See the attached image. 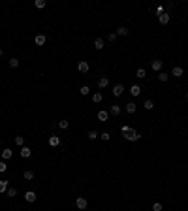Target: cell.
I'll return each instance as SVG.
<instances>
[{
	"mask_svg": "<svg viewBox=\"0 0 188 211\" xmlns=\"http://www.w3.org/2000/svg\"><path fill=\"white\" fill-rule=\"evenodd\" d=\"M130 94L132 96H139L141 94V87L139 85H132V87H130Z\"/></svg>",
	"mask_w": 188,
	"mask_h": 211,
	"instance_id": "ba28073f",
	"label": "cell"
},
{
	"mask_svg": "<svg viewBox=\"0 0 188 211\" xmlns=\"http://www.w3.org/2000/svg\"><path fill=\"white\" fill-rule=\"evenodd\" d=\"M24 179H26V181L34 179V171L32 170H26V171H24Z\"/></svg>",
	"mask_w": 188,
	"mask_h": 211,
	"instance_id": "cb8c5ba5",
	"label": "cell"
},
{
	"mask_svg": "<svg viewBox=\"0 0 188 211\" xmlns=\"http://www.w3.org/2000/svg\"><path fill=\"white\" fill-rule=\"evenodd\" d=\"M143 108H145V109H152V108H154V102H152V100H145Z\"/></svg>",
	"mask_w": 188,
	"mask_h": 211,
	"instance_id": "d4e9b609",
	"label": "cell"
},
{
	"mask_svg": "<svg viewBox=\"0 0 188 211\" xmlns=\"http://www.w3.org/2000/svg\"><path fill=\"white\" fill-rule=\"evenodd\" d=\"M158 79H160V81H168V79H169V74L160 72V74H158Z\"/></svg>",
	"mask_w": 188,
	"mask_h": 211,
	"instance_id": "83f0119b",
	"label": "cell"
},
{
	"mask_svg": "<svg viewBox=\"0 0 188 211\" xmlns=\"http://www.w3.org/2000/svg\"><path fill=\"white\" fill-rule=\"evenodd\" d=\"M58 143H60V138H58V136H51V138H49V145H51V147H56Z\"/></svg>",
	"mask_w": 188,
	"mask_h": 211,
	"instance_id": "8fae6325",
	"label": "cell"
},
{
	"mask_svg": "<svg viewBox=\"0 0 188 211\" xmlns=\"http://www.w3.org/2000/svg\"><path fill=\"white\" fill-rule=\"evenodd\" d=\"M136 76H137V77H139V79H143V77H145V76H147V72H145L143 68H137V72H136Z\"/></svg>",
	"mask_w": 188,
	"mask_h": 211,
	"instance_id": "484cf974",
	"label": "cell"
},
{
	"mask_svg": "<svg viewBox=\"0 0 188 211\" xmlns=\"http://www.w3.org/2000/svg\"><path fill=\"white\" fill-rule=\"evenodd\" d=\"M34 6H36V8H45V0H36V2H34Z\"/></svg>",
	"mask_w": 188,
	"mask_h": 211,
	"instance_id": "d6a6232c",
	"label": "cell"
},
{
	"mask_svg": "<svg viewBox=\"0 0 188 211\" xmlns=\"http://www.w3.org/2000/svg\"><path fill=\"white\" fill-rule=\"evenodd\" d=\"M102 98H104V96H102V92H94V94H92V102H94V104H100Z\"/></svg>",
	"mask_w": 188,
	"mask_h": 211,
	"instance_id": "d6986e66",
	"label": "cell"
},
{
	"mask_svg": "<svg viewBox=\"0 0 188 211\" xmlns=\"http://www.w3.org/2000/svg\"><path fill=\"white\" fill-rule=\"evenodd\" d=\"M115 34H117V36H126V34H128V28H126V27H119Z\"/></svg>",
	"mask_w": 188,
	"mask_h": 211,
	"instance_id": "2e32d148",
	"label": "cell"
},
{
	"mask_svg": "<svg viewBox=\"0 0 188 211\" xmlns=\"http://www.w3.org/2000/svg\"><path fill=\"white\" fill-rule=\"evenodd\" d=\"M8 181H0V194H6V191H8Z\"/></svg>",
	"mask_w": 188,
	"mask_h": 211,
	"instance_id": "44dd1931",
	"label": "cell"
},
{
	"mask_svg": "<svg viewBox=\"0 0 188 211\" xmlns=\"http://www.w3.org/2000/svg\"><path fill=\"white\" fill-rule=\"evenodd\" d=\"M70 126V123L68 121H58V128H62V130H66V128Z\"/></svg>",
	"mask_w": 188,
	"mask_h": 211,
	"instance_id": "f1b7e54d",
	"label": "cell"
},
{
	"mask_svg": "<svg viewBox=\"0 0 188 211\" xmlns=\"http://www.w3.org/2000/svg\"><path fill=\"white\" fill-rule=\"evenodd\" d=\"M183 74H184V70H183L181 66H175V68L171 70V76H175V77H183Z\"/></svg>",
	"mask_w": 188,
	"mask_h": 211,
	"instance_id": "52a82bcc",
	"label": "cell"
},
{
	"mask_svg": "<svg viewBox=\"0 0 188 211\" xmlns=\"http://www.w3.org/2000/svg\"><path fill=\"white\" fill-rule=\"evenodd\" d=\"M109 111H111V115H120V111H122V108H120V106H117V104H115V106H111V109H109Z\"/></svg>",
	"mask_w": 188,
	"mask_h": 211,
	"instance_id": "5bb4252c",
	"label": "cell"
},
{
	"mask_svg": "<svg viewBox=\"0 0 188 211\" xmlns=\"http://www.w3.org/2000/svg\"><path fill=\"white\" fill-rule=\"evenodd\" d=\"M87 138H88V139H96V138H100V134H98L96 130H90V132L87 134Z\"/></svg>",
	"mask_w": 188,
	"mask_h": 211,
	"instance_id": "7402d4cb",
	"label": "cell"
},
{
	"mask_svg": "<svg viewBox=\"0 0 188 211\" xmlns=\"http://www.w3.org/2000/svg\"><path fill=\"white\" fill-rule=\"evenodd\" d=\"M122 92H124V87H122V85H115V87H113V94H115V96H120V94H122Z\"/></svg>",
	"mask_w": 188,
	"mask_h": 211,
	"instance_id": "30bf717a",
	"label": "cell"
},
{
	"mask_svg": "<svg viewBox=\"0 0 188 211\" xmlns=\"http://www.w3.org/2000/svg\"><path fill=\"white\" fill-rule=\"evenodd\" d=\"M94 49H98V51L104 49V40H102V38H96V40H94Z\"/></svg>",
	"mask_w": 188,
	"mask_h": 211,
	"instance_id": "4fadbf2b",
	"label": "cell"
},
{
	"mask_svg": "<svg viewBox=\"0 0 188 211\" xmlns=\"http://www.w3.org/2000/svg\"><path fill=\"white\" fill-rule=\"evenodd\" d=\"M15 194H17V191H15V188H8V191H6V196H8V198H13Z\"/></svg>",
	"mask_w": 188,
	"mask_h": 211,
	"instance_id": "4dcf8cb0",
	"label": "cell"
},
{
	"mask_svg": "<svg viewBox=\"0 0 188 211\" xmlns=\"http://www.w3.org/2000/svg\"><path fill=\"white\" fill-rule=\"evenodd\" d=\"M79 92H81V94H83V96H87V94H90V87H87V85H83V87H81V89H79Z\"/></svg>",
	"mask_w": 188,
	"mask_h": 211,
	"instance_id": "603a6c76",
	"label": "cell"
},
{
	"mask_svg": "<svg viewBox=\"0 0 188 211\" xmlns=\"http://www.w3.org/2000/svg\"><path fill=\"white\" fill-rule=\"evenodd\" d=\"M107 119H109V113L107 111H104V109L98 111V121H107Z\"/></svg>",
	"mask_w": 188,
	"mask_h": 211,
	"instance_id": "e0dca14e",
	"label": "cell"
},
{
	"mask_svg": "<svg viewBox=\"0 0 188 211\" xmlns=\"http://www.w3.org/2000/svg\"><path fill=\"white\" fill-rule=\"evenodd\" d=\"M158 21H160L162 25H168L169 23V13H166V12L160 13V15H158Z\"/></svg>",
	"mask_w": 188,
	"mask_h": 211,
	"instance_id": "9c48e42d",
	"label": "cell"
},
{
	"mask_svg": "<svg viewBox=\"0 0 188 211\" xmlns=\"http://www.w3.org/2000/svg\"><path fill=\"white\" fill-rule=\"evenodd\" d=\"M19 153H21V156H23V158H28V156L32 155V149H30V147H26V145H23Z\"/></svg>",
	"mask_w": 188,
	"mask_h": 211,
	"instance_id": "5b68a950",
	"label": "cell"
},
{
	"mask_svg": "<svg viewBox=\"0 0 188 211\" xmlns=\"http://www.w3.org/2000/svg\"><path fill=\"white\" fill-rule=\"evenodd\" d=\"M186 98H188V92H186Z\"/></svg>",
	"mask_w": 188,
	"mask_h": 211,
	"instance_id": "74e56055",
	"label": "cell"
},
{
	"mask_svg": "<svg viewBox=\"0 0 188 211\" xmlns=\"http://www.w3.org/2000/svg\"><path fill=\"white\" fill-rule=\"evenodd\" d=\"M34 42H36V45H43L45 44V36L43 34H38V36L34 38Z\"/></svg>",
	"mask_w": 188,
	"mask_h": 211,
	"instance_id": "ac0fdd59",
	"label": "cell"
},
{
	"mask_svg": "<svg viewBox=\"0 0 188 211\" xmlns=\"http://www.w3.org/2000/svg\"><path fill=\"white\" fill-rule=\"evenodd\" d=\"M2 55H4V51H2V49H0V57H2Z\"/></svg>",
	"mask_w": 188,
	"mask_h": 211,
	"instance_id": "8d00e7d4",
	"label": "cell"
},
{
	"mask_svg": "<svg viewBox=\"0 0 188 211\" xmlns=\"http://www.w3.org/2000/svg\"><path fill=\"white\" fill-rule=\"evenodd\" d=\"M15 143L19 145V147H23V145H24V138H23V136H15Z\"/></svg>",
	"mask_w": 188,
	"mask_h": 211,
	"instance_id": "4316f807",
	"label": "cell"
},
{
	"mask_svg": "<svg viewBox=\"0 0 188 211\" xmlns=\"http://www.w3.org/2000/svg\"><path fill=\"white\" fill-rule=\"evenodd\" d=\"M107 85H109V79H107V77H100V79H98V87H100V89H105Z\"/></svg>",
	"mask_w": 188,
	"mask_h": 211,
	"instance_id": "9a60e30c",
	"label": "cell"
},
{
	"mask_svg": "<svg viewBox=\"0 0 188 211\" xmlns=\"http://www.w3.org/2000/svg\"><path fill=\"white\" fill-rule=\"evenodd\" d=\"M75 206H77V209H87V206H88L87 198H83V196H79V198L75 200Z\"/></svg>",
	"mask_w": 188,
	"mask_h": 211,
	"instance_id": "3957f363",
	"label": "cell"
},
{
	"mask_svg": "<svg viewBox=\"0 0 188 211\" xmlns=\"http://www.w3.org/2000/svg\"><path fill=\"white\" fill-rule=\"evenodd\" d=\"M124 109H126V111H128V113H136L137 106H136V104H134V102H128V104H126V108H124Z\"/></svg>",
	"mask_w": 188,
	"mask_h": 211,
	"instance_id": "7c38bea8",
	"label": "cell"
},
{
	"mask_svg": "<svg viewBox=\"0 0 188 211\" xmlns=\"http://www.w3.org/2000/svg\"><path fill=\"white\" fill-rule=\"evenodd\" d=\"M152 211H162V203H158V202H156L154 206H152Z\"/></svg>",
	"mask_w": 188,
	"mask_h": 211,
	"instance_id": "e575fe53",
	"label": "cell"
},
{
	"mask_svg": "<svg viewBox=\"0 0 188 211\" xmlns=\"http://www.w3.org/2000/svg\"><path fill=\"white\" fill-rule=\"evenodd\" d=\"M6 170H8V164H6V160H0V173H4Z\"/></svg>",
	"mask_w": 188,
	"mask_h": 211,
	"instance_id": "1f68e13d",
	"label": "cell"
},
{
	"mask_svg": "<svg viewBox=\"0 0 188 211\" xmlns=\"http://www.w3.org/2000/svg\"><path fill=\"white\" fill-rule=\"evenodd\" d=\"M117 40V34L115 32H113V34H109V42H115Z\"/></svg>",
	"mask_w": 188,
	"mask_h": 211,
	"instance_id": "d590c367",
	"label": "cell"
},
{
	"mask_svg": "<svg viewBox=\"0 0 188 211\" xmlns=\"http://www.w3.org/2000/svg\"><path fill=\"white\" fill-rule=\"evenodd\" d=\"M151 66H152V70H154V72H162V66H164V62H162V60H158V59H154L151 62Z\"/></svg>",
	"mask_w": 188,
	"mask_h": 211,
	"instance_id": "277c9868",
	"label": "cell"
},
{
	"mask_svg": "<svg viewBox=\"0 0 188 211\" xmlns=\"http://www.w3.org/2000/svg\"><path fill=\"white\" fill-rule=\"evenodd\" d=\"M100 138L104 139V141H109V132H102V134H100Z\"/></svg>",
	"mask_w": 188,
	"mask_h": 211,
	"instance_id": "836d02e7",
	"label": "cell"
},
{
	"mask_svg": "<svg viewBox=\"0 0 188 211\" xmlns=\"http://www.w3.org/2000/svg\"><path fill=\"white\" fill-rule=\"evenodd\" d=\"M88 68H90V66H88L87 60H79V62H77V70H79L81 74H87V72H88Z\"/></svg>",
	"mask_w": 188,
	"mask_h": 211,
	"instance_id": "7a4b0ae2",
	"label": "cell"
},
{
	"mask_svg": "<svg viewBox=\"0 0 188 211\" xmlns=\"http://www.w3.org/2000/svg\"><path fill=\"white\" fill-rule=\"evenodd\" d=\"M12 149H4V151H2V160H8V158H12Z\"/></svg>",
	"mask_w": 188,
	"mask_h": 211,
	"instance_id": "ffe728a7",
	"label": "cell"
},
{
	"mask_svg": "<svg viewBox=\"0 0 188 211\" xmlns=\"http://www.w3.org/2000/svg\"><path fill=\"white\" fill-rule=\"evenodd\" d=\"M120 132H122V136H124L126 139H128V141H137V139L141 138L139 132L134 130V128H132V126H128V124H122V126H120Z\"/></svg>",
	"mask_w": 188,
	"mask_h": 211,
	"instance_id": "6da1fadb",
	"label": "cell"
},
{
	"mask_svg": "<svg viewBox=\"0 0 188 211\" xmlns=\"http://www.w3.org/2000/svg\"><path fill=\"white\" fill-rule=\"evenodd\" d=\"M10 66L17 68V66H19V59H15V57H13V59H10Z\"/></svg>",
	"mask_w": 188,
	"mask_h": 211,
	"instance_id": "f546056e",
	"label": "cell"
},
{
	"mask_svg": "<svg viewBox=\"0 0 188 211\" xmlns=\"http://www.w3.org/2000/svg\"><path fill=\"white\" fill-rule=\"evenodd\" d=\"M24 200H26L28 203L36 202V194H34V191H28V192H24Z\"/></svg>",
	"mask_w": 188,
	"mask_h": 211,
	"instance_id": "8992f818",
	"label": "cell"
}]
</instances>
